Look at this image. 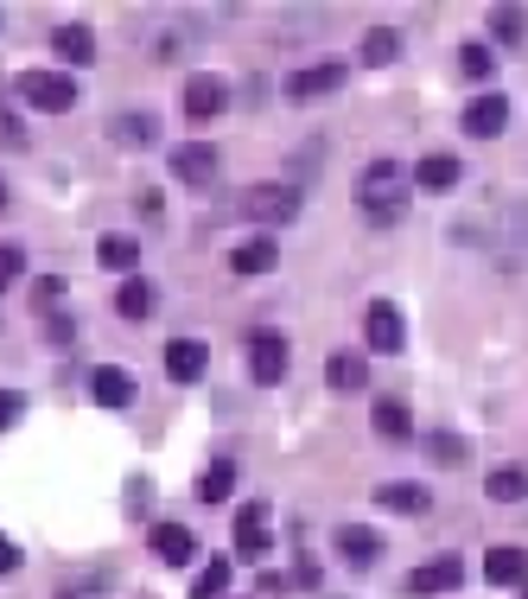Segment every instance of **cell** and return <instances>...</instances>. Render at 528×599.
<instances>
[{
	"label": "cell",
	"instance_id": "3",
	"mask_svg": "<svg viewBox=\"0 0 528 599\" xmlns=\"http://www.w3.org/2000/svg\"><path fill=\"white\" fill-rule=\"evenodd\" d=\"M20 96L32 109H45V115H64V109L76 103V78H58V71H25Z\"/></svg>",
	"mask_w": 528,
	"mask_h": 599
},
{
	"label": "cell",
	"instance_id": "36",
	"mask_svg": "<svg viewBox=\"0 0 528 599\" xmlns=\"http://www.w3.org/2000/svg\"><path fill=\"white\" fill-rule=\"evenodd\" d=\"M0 141H7V147H20V141H25V128L13 122V115H0Z\"/></svg>",
	"mask_w": 528,
	"mask_h": 599
},
{
	"label": "cell",
	"instance_id": "17",
	"mask_svg": "<svg viewBox=\"0 0 528 599\" xmlns=\"http://www.w3.org/2000/svg\"><path fill=\"white\" fill-rule=\"evenodd\" d=\"M217 109H224V78H191L185 83V115H191V122H210Z\"/></svg>",
	"mask_w": 528,
	"mask_h": 599
},
{
	"label": "cell",
	"instance_id": "9",
	"mask_svg": "<svg viewBox=\"0 0 528 599\" xmlns=\"http://www.w3.org/2000/svg\"><path fill=\"white\" fill-rule=\"evenodd\" d=\"M338 83H344V64H338V58H325V64H306L300 78L287 83V96H293V103H312V96H331Z\"/></svg>",
	"mask_w": 528,
	"mask_h": 599
},
{
	"label": "cell",
	"instance_id": "25",
	"mask_svg": "<svg viewBox=\"0 0 528 599\" xmlns=\"http://www.w3.org/2000/svg\"><path fill=\"white\" fill-rule=\"evenodd\" d=\"M484 492L497 497V504H516V497H528V472H522V466H497Z\"/></svg>",
	"mask_w": 528,
	"mask_h": 599
},
{
	"label": "cell",
	"instance_id": "5",
	"mask_svg": "<svg viewBox=\"0 0 528 599\" xmlns=\"http://www.w3.org/2000/svg\"><path fill=\"white\" fill-rule=\"evenodd\" d=\"M363 339L370 351H402V313H395V300H370V313H363Z\"/></svg>",
	"mask_w": 528,
	"mask_h": 599
},
{
	"label": "cell",
	"instance_id": "13",
	"mask_svg": "<svg viewBox=\"0 0 528 599\" xmlns=\"http://www.w3.org/2000/svg\"><path fill=\"white\" fill-rule=\"evenodd\" d=\"M90 395H96L102 409H127V402H134V376H127L122 364H102L96 376H90Z\"/></svg>",
	"mask_w": 528,
	"mask_h": 599
},
{
	"label": "cell",
	"instance_id": "21",
	"mask_svg": "<svg viewBox=\"0 0 528 599\" xmlns=\"http://www.w3.org/2000/svg\"><path fill=\"white\" fill-rule=\"evenodd\" d=\"M484 580H497V587L528 580V555L522 548H490V555H484Z\"/></svg>",
	"mask_w": 528,
	"mask_h": 599
},
{
	"label": "cell",
	"instance_id": "26",
	"mask_svg": "<svg viewBox=\"0 0 528 599\" xmlns=\"http://www.w3.org/2000/svg\"><path fill=\"white\" fill-rule=\"evenodd\" d=\"M224 587H229V555H210L198 568V587H191V599H224Z\"/></svg>",
	"mask_w": 528,
	"mask_h": 599
},
{
	"label": "cell",
	"instance_id": "4",
	"mask_svg": "<svg viewBox=\"0 0 528 599\" xmlns=\"http://www.w3.org/2000/svg\"><path fill=\"white\" fill-rule=\"evenodd\" d=\"M217 166H224V154H217L210 141L173 147V179H185V185H210V179H217Z\"/></svg>",
	"mask_w": 528,
	"mask_h": 599
},
{
	"label": "cell",
	"instance_id": "14",
	"mask_svg": "<svg viewBox=\"0 0 528 599\" xmlns=\"http://www.w3.org/2000/svg\"><path fill=\"white\" fill-rule=\"evenodd\" d=\"M275 261H280L275 236H249V242H236V249H229V268H236V275H268Z\"/></svg>",
	"mask_w": 528,
	"mask_h": 599
},
{
	"label": "cell",
	"instance_id": "8",
	"mask_svg": "<svg viewBox=\"0 0 528 599\" xmlns=\"http://www.w3.org/2000/svg\"><path fill=\"white\" fill-rule=\"evenodd\" d=\"M509 128V103L497 96V90H484V96H472V109H465V134H478V141H490V134Z\"/></svg>",
	"mask_w": 528,
	"mask_h": 599
},
{
	"label": "cell",
	"instance_id": "35",
	"mask_svg": "<svg viewBox=\"0 0 528 599\" xmlns=\"http://www.w3.org/2000/svg\"><path fill=\"white\" fill-rule=\"evenodd\" d=\"M13 421H20V395L0 390V427H13Z\"/></svg>",
	"mask_w": 528,
	"mask_h": 599
},
{
	"label": "cell",
	"instance_id": "10",
	"mask_svg": "<svg viewBox=\"0 0 528 599\" xmlns=\"http://www.w3.org/2000/svg\"><path fill=\"white\" fill-rule=\"evenodd\" d=\"M153 555H159L166 568H185V561H198V536H191L185 523H159V529H153Z\"/></svg>",
	"mask_w": 528,
	"mask_h": 599
},
{
	"label": "cell",
	"instance_id": "31",
	"mask_svg": "<svg viewBox=\"0 0 528 599\" xmlns=\"http://www.w3.org/2000/svg\"><path fill=\"white\" fill-rule=\"evenodd\" d=\"M395 52H402V45H395V32H370V39H363V64H389Z\"/></svg>",
	"mask_w": 528,
	"mask_h": 599
},
{
	"label": "cell",
	"instance_id": "39",
	"mask_svg": "<svg viewBox=\"0 0 528 599\" xmlns=\"http://www.w3.org/2000/svg\"><path fill=\"white\" fill-rule=\"evenodd\" d=\"M0 27H7V20H0Z\"/></svg>",
	"mask_w": 528,
	"mask_h": 599
},
{
	"label": "cell",
	"instance_id": "12",
	"mask_svg": "<svg viewBox=\"0 0 528 599\" xmlns=\"http://www.w3.org/2000/svg\"><path fill=\"white\" fill-rule=\"evenodd\" d=\"M204 364H210V351H204L198 339H178V344H166V376H173V383H198V376H204Z\"/></svg>",
	"mask_w": 528,
	"mask_h": 599
},
{
	"label": "cell",
	"instance_id": "37",
	"mask_svg": "<svg viewBox=\"0 0 528 599\" xmlns=\"http://www.w3.org/2000/svg\"><path fill=\"white\" fill-rule=\"evenodd\" d=\"M13 568H20V548H13L7 536H0V574H13Z\"/></svg>",
	"mask_w": 528,
	"mask_h": 599
},
{
	"label": "cell",
	"instance_id": "19",
	"mask_svg": "<svg viewBox=\"0 0 528 599\" xmlns=\"http://www.w3.org/2000/svg\"><path fill=\"white\" fill-rule=\"evenodd\" d=\"M458 179H465V173H458L453 154H427L421 166H414V185H421V192H453Z\"/></svg>",
	"mask_w": 528,
	"mask_h": 599
},
{
	"label": "cell",
	"instance_id": "1",
	"mask_svg": "<svg viewBox=\"0 0 528 599\" xmlns=\"http://www.w3.org/2000/svg\"><path fill=\"white\" fill-rule=\"evenodd\" d=\"M407 173L395 166V159H370L363 173H356V210L376 224V230H395L407 217Z\"/></svg>",
	"mask_w": 528,
	"mask_h": 599
},
{
	"label": "cell",
	"instance_id": "16",
	"mask_svg": "<svg viewBox=\"0 0 528 599\" xmlns=\"http://www.w3.org/2000/svg\"><path fill=\"white\" fill-rule=\"evenodd\" d=\"M338 555H344L351 568H376V555H382L376 529H363V523H351V529H338Z\"/></svg>",
	"mask_w": 528,
	"mask_h": 599
},
{
	"label": "cell",
	"instance_id": "23",
	"mask_svg": "<svg viewBox=\"0 0 528 599\" xmlns=\"http://www.w3.org/2000/svg\"><path fill=\"white\" fill-rule=\"evenodd\" d=\"M153 128H159V122L134 109V115H115V122H108V141H115V147H153Z\"/></svg>",
	"mask_w": 528,
	"mask_h": 599
},
{
	"label": "cell",
	"instance_id": "29",
	"mask_svg": "<svg viewBox=\"0 0 528 599\" xmlns=\"http://www.w3.org/2000/svg\"><path fill=\"white\" fill-rule=\"evenodd\" d=\"M490 32H497L504 45H522V39H528V13H522V7H497V13H490Z\"/></svg>",
	"mask_w": 528,
	"mask_h": 599
},
{
	"label": "cell",
	"instance_id": "27",
	"mask_svg": "<svg viewBox=\"0 0 528 599\" xmlns=\"http://www.w3.org/2000/svg\"><path fill=\"white\" fill-rule=\"evenodd\" d=\"M115 313L147 319V313H153V287H147V281H122V287H115Z\"/></svg>",
	"mask_w": 528,
	"mask_h": 599
},
{
	"label": "cell",
	"instance_id": "6",
	"mask_svg": "<svg viewBox=\"0 0 528 599\" xmlns=\"http://www.w3.org/2000/svg\"><path fill=\"white\" fill-rule=\"evenodd\" d=\"M458 580H465V561H458V555H433V561H421V568L407 574L414 593H453Z\"/></svg>",
	"mask_w": 528,
	"mask_h": 599
},
{
	"label": "cell",
	"instance_id": "15",
	"mask_svg": "<svg viewBox=\"0 0 528 599\" xmlns=\"http://www.w3.org/2000/svg\"><path fill=\"white\" fill-rule=\"evenodd\" d=\"M51 52L64 58V64H90V58H96V39H90V27L64 20V27H51Z\"/></svg>",
	"mask_w": 528,
	"mask_h": 599
},
{
	"label": "cell",
	"instance_id": "20",
	"mask_svg": "<svg viewBox=\"0 0 528 599\" xmlns=\"http://www.w3.org/2000/svg\"><path fill=\"white\" fill-rule=\"evenodd\" d=\"M528 261V205L504 210V268H522Z\"/></svg>",
	"mask_w": 528,
	"mask_h": 599
},
{
	"label": "cell",
	"instance_id": "24",
	"mask_svg": "<svg viewBox=\"0 0 528 599\" xmlns=\"http://www.w3.org/2000/svg\"><path fill=\"white\" fill-rule=\"evenodd\" d=\"M96 261H102V268H115V275H127V268L141 261V242H134V236H102Z\"/></svg>",
	"mask_w": 528,
	"mask_h": 599
},
{
	"label": "cell",
	"instance_id": "30",
	"mask_svg": "<svg viewBox=\"0 0 528 599\" xmlns=\"http://www.w3.org/2000/svg\"><path fill=\"white\" fill-rule=\"evenodd\" d=\"M331 383H338V390H363V383H370V370H363V358H351V351H344V358H331Z\"/></svg>",
	"mask_w": 528,
	"mask_h": 599
},
{
	"label": "cell",
	"instance_id": "33",
	"mask_svg": "<svg viewBox=\"0 0 528 599\" xmlns=\"http://www.w3.org/2000/svg\"><path fill=\"white\" fill-rule=\"evenodd\" d=\"M427 446H433L439 466H458V459H465V441H458V434H427Z\"/></svg>",
	"mask_w": 528,
	"mask_h": 599
},
{
	"label": "cell",
	"instance_id": "18",
	"mask_svg": "<svg viewBox=\"0 0 528 599\" xmlns=\"http://www.w3.org/2000/svg\"><path fill=\"white\" fill-rule=\"evenodd\" d=\"M370 427H376L382 441H407V434H414V415H407V402L382 395L376 409H370Z\"/></svg>",
	"mask_w": 528,
	"mask_h": 599
},
{
	"label": "cell",
	"instance_id": "32",
	"mask_svg": "<svg viewBox=\"0 0 528 599\" xmlns=\"http://www.w3.org/2000/svg\"><path fill=\"white\" fill-rule=\"evenodd\" d=\"M458 64H465V78H490V64H497V58H490V45H478V39H472V45L458 52Z\"/></svg>",
	"mask_w": 528,
	"mask_h": 599
},
{
	"label": "cell",
	"instance_id": "28",
	"mask_svg": "<svg viewBox=\"0 0 528 599\" xmlns=\"http://www.w3.org/2000/svg\"><path fill=\"white\" fill-rule=\"evenodd\" d=\"M229 485H236V466H229V459H217V466H204L198 497H204V504H224V497H229Z\"/></svg>",
	"mask_w": 528,
	"mask_h": 599
},
{
	"label": "cell",
	"instance_id": "11",
	"mask_svg": "<svg viewBox=\"0 0 528 599\" xmlns=\"http://www.w3.org/2000/svg\"><path fill=\"white\" fill-rule=\"evenodd\" d=\"M236 555H249V561L268 555V510H261V504H242V510H236Z\"/></svg>",
	"mask_w": 528,
	"mask_h": 599
},
{
	"label": "cell",
	"instance_id": "38",
	"mask_svg": "<svg viewBox=\"0 0 528 599\" xmlns=\"http://www.w3.org/2000/svg\"><path fill=\"white\" fill-rule=\"evenodd\" d=\"M0 205H7V185H0Z\"/></svg>",
	"mask_w": 528,
	"mask_h": 599
},
{
	"label": "cell",
	"instance_id": "40",
	"mask_svg": "<svg viewBox=\"0 0 528 599\" xmlns=\"http://www.w3.org/2000/svg\"><path fill=\"white\" fill-rule=\"evenodd\" d=\"M522 599H528V593H522Z\"/></svg>",
	"mask_w": 528,
	"mask_h": 599
},
{
	"label": "cell",
	"instance_id": "34",
	"mask_svg": "<svg viewBox=\"0 0 528 599\" xmlns=\"http://www.w3.org/2000/svg\"><path fill=\"white\" fill-rule=\"evenodd\" d=\"M20 268H25V256L13 249V242H0V293H7V287L20 281Z\"/></svg>",
	"mask_w": 528,
	"mask_h": 599
},
{
	"label": "cell",
	"instance_id": "7",
	"mask_svg": "<svg viewBox=\"0 0 528 599\" xmlns=\"http://www.w3.org/2000/svg\"><path fill=\"white\" fill-rule=\"evenodd\" d=\"M249 370H255V383H280V376H287V339H280V332H255Z\"/></svg>",
	"mask_w": 528,
	"mask_h": 599
},
{
	"label": "cell",
	"instance_id": "2",
	"mask_svg": "<svg viewBox=\"0 0 528 599\" xmlns=\"http://www.w3.org/2000/svg\"><path fill=\"white\" fill-rule=\"evenodd\" d=\"M242 210H249L261 230H275V224H293L300 192H293V185H255V192H242Z\"/></svg>",
	"mask_w": 528,
	"mask_h": 599
},
{
	"label": "cell",
	"instance_id": "22",
	"mask_svg": "<svg viewBox=\"0 0 528 599\" xmlns=\"http://www.w3.org/2000/svg\"><path fill=\"white\" fill-rule=\"evenodd\" d=\"M376 504L395 517H421L427 510V485H376Z\"/></svg>",
	"mask_w": 528,
	"mask_h": 599
}]
</instances>
